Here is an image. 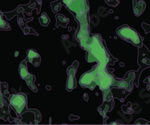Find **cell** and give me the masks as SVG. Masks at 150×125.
I'll list each match as a JSON object with an SVG mask.
<instances>
[{
    "label": "cell",
    "instance_id": "28",
    "mask_svg": "<svg viewBox=\"0 0 150 125\" xmlns=\"http://www.w3.org/2000/svg\"><path fill=\"white\" fill-rule=\"evenodd\" d=\"M110 124H120L118 123V122H112V123H110Z\"/></svg>",
    "mask_w": 150,
    "mask_h": 125
},
{
    "label": "cell",
    "instance_id": "16",
    "mask_svg": "<svg viewBox=\"0 0 150 125\" xmlns=\"http://www.w3.org/2000/svg\"><path fill=\"white\" fill-rule=\"evenodd\" d=\"M10 103V102H9ZM9 103L8 100H5V103L2 106H0V118H2L5 121L8 120V118L10 116L9 113Z\"/></svg>",
    "mask_w": 150,
    "mask_h": 125
},
{
    "label": "cell",
    "instance_id": "19",
    "mask_svg": "<svg viewBox=\"0 0 150 125\" xmlns=\"http://www.w3.org/2000/svg\"><path fill=\"white\" fill-rule=\"evenodd\" d=\"M56 20H58V22H56V26H60V25L62 26V22H66V23H68V22H69V20H68V18L63 17V16L61 15V14L56 15Z\"/></svg>",
    "mask_w": 150,
    "mask_h": 125
},
{
    "label": "cell",
    "instance_id": "5",
    "mask_svg": "<svg viewBox=\"0 0 150 125\" xmlns=\"http://www.w3.org/2000/svg\"><path fill=\"white\" fill-rule=\"evenodd\" d=\"M10 105L16 111L17 115H21L27 110V97L23 93H17L11 96Z\"/></svg>",
    "mask_w": 150,
    "mask_h": 125
},
{
    "label": "cell",
    "instance_id": "9",
    "mask_svg": "<svg viewBox=\"0 0 150 125\" xmlns=\"http://www.w3.org/2000/svg\"><path fill=\"white\" fill-rule=\"evenodd\" d=\"M126 77L124 79H116L115 78L113 84L110 88H120L126 89L128 91H131L133 90L134 79L135 74L134 71L127 72Z\"/></svg>",
    "mask_w": 150,
    "mask_h": 125
},
{
    "label": "cell",
    "instance_id": "2",
    "mask_svg": "<svg viewBox=\"0 0 150 125\" xmlns=\"http://www.w3.org/2000/svg\"><path fill=\"white\" fill-rule=\"evenodd\" d=\"M98 65L96 84L99 86L103 92V97H105L110 92V86L115 80L114 76L108 70L107 67H101Z\"/></svg>",
    "mask_w": 150,
    "mask_h": 125
},
{
    "label": "cell",
    "instance_id": "29",
    "mask_svg": "<svg viewBox=\"0 0 150 125\" xmlns=\"http://www.w3.org/2000/svg\"><path fill=\"white\" fill-rule=\"evenodd\" d=\"M18 54H19L18 52H16V53L14 54V55H15V56H17V55H18Z\"/></svg>",
    "mask_w": 150,
    "mask_h": 125
},
{
    "label": "cell",
    "instance_id": "6",
    "mask_svg": "<svg viewBox=\"0 0 150 125\" xmlns=\"http://www.w3.org/2000/svg\"><path fill=\"white\" fill-rule=\"evenodd\" d=\"M98 65L94 66L88 72L83 74L80 78V85L83 88H88L90 90H94L96 87V75H97Z\"/></svg>",
    "mask_w": 150,
    "mask_h": 125
},
{
    "label": "cell",
    "instance_id": "8",
    "mask_svg": "<svg viewBox=\"0 0 150 125\" xmlns=\"http://www.w3.org/2000/svg\"><path fill=\"white\" fill-rule=\"evenodd\" d=\"M19 73L20 76L23 79L26 81L27 86L30 88L33 91H37L38 89L35 86V77L33 74H29L27 69V64L26 61L23 60L21 62L20 67H19Z\"/></svg>",
    "mask_w": 150,
    "mask_h": 125
},
{
    "label": "cell",
    "instance_id": "7",
    "mask_svg": "<svg viewBox=\"0 0 150 125\" xmlns=\"http://www.w3.org/2000/svg\"><path fill=\"white\" fill-rule=\"evenodd\" d=\"M21 115L17 124H38L41 119V114L37 110H27Z\"/></svg>",
    "mask_w": 150,
    "mask_h": 125
},
{
    "label": "cell",
    "instance_id": "20",
    "mask_svg": "<svg viewBox=\"0 0 150 125\" xmlns=\"http://www.w3.org/2000/svg\"><path fill=\"white\" fill-rule=\"evenodd\" d=\"M122 110L125 114H132L134 112V110L132 109L131 103L130 102H128V104L125 105V106H122Z\"/></svg>",
    "mask_w": 150,
    "mask_h": 125
},
{
    "label": "cell",
    "instance_id": "4",
    "mask_svg": "<svg viewBox=\"0 0 150 125\" xmlns=\"http://www.w3.org/2000/svg\"><path fill=\"white\" fill-rule=\"evenodd\" d=\"M137 63L140 68L136 71H134L135 74L134 79L133 83L137 87L139 86V77L143 72V70L146 68L150 67V50L147 49L144 44L140 47H138V57H137Z\"/></svg>",
    "mask_w": 150,
    "mask_h": 125
},
{
    "label": "cell",
    "instance_id": "27",
    "mask_svg": "<svg viewBox=\"0 0 150 125\" xmlns=\"http://www.w3.org/2000/svg\"><path fill=\"white\" fill-rule=\"evenodd\" d=\"M84 99H85L86 101H88V99H89V97H88L87 94H84Z\"/></svg>",
    "mask_w": 150,
    "mask_h": 125
},
{
    "label": "cell",
    "instance_id": "25",
    "mask_svg": "<svg viewBox=\"0 0 150 125\" xmlns=\"http://www.w3.org/2000/svg\"><path fill=\"white\" fill-rule=\"evenodd\" d=\"M70 119L71 120H74V119H79V117L78 116H74V115H71L70 116Z\"/></svg>",
    "mask_w": 150,
    "mask_h": 125
},
{
    "label": "cell",
    "instance_id": "24",
    "mask_svg": "<svg viewBox=\"0 0 150 125\" xmlns=\"http://www.w3.org/2000/svg\"><path fill=\"white\" fill-rule=\"evenodd\" d=\"M144 82H146V83H149V86L147 88V90H150V77L146 78V79L144 80Z\"/></svg>",
    "mask_w": 150,
    "mask_h": 125
},
{
    "label": "cell",
    "instance_id": "26",
    "mask_svg": "<svg viewBox=\"0 0 150 125\" xmlns=\"http://www.w3.org/2000/svg\"><path fill=\"white\" fill-rule=\"evenodd\" d=\"M73 65L74 67H76V68H77V67H78V62H77V61H76V62H74L73 65Z\"/></svg>",
    "mask_w": 150,
    "mask_h": 125
},
{
    "label": "cell",
    "instance_id": "17",
    "mask_svg": "<svg viewBox=\"0 0 150 125\" xmlns=\"http://www.w3.org/2000/svg\"><path fill=\"white\" fill-rule=\"evenodd\" d=\"M2 16H3V13L0 11V30H10V26L8 24L7 22H5L2 19Z\"/></svg>",
    "mask_w": 150,
    "mask_h": 125
},
{
    "label": "cell",
    "instance_id": "31",
    "mask_svg": "<svg viewBox=\"0 0 150 125\" xmlns=\"http://www.w3.org/2000/svg\"><path fill=\"white\" fill-rule=\"evenodd\" d=\"M0 86H1V83H0ZM0 91H1V88H0Z\"/></svg>",
    "mask_w": 150,
    "mask_h": 125
},
{
    "label": "cell",
    "instance_id": "22",
    "mask_svg": "<svg viewBox=\"0 0 150 125\" xmlns=\"http://www.w3.org/2000/svg\"><path fill=\"white\" fill-rule=\"evenodd\" d=\"M142 26H143V29H144V31H145L146 33L150 32V26L149 25L146 24V22H143V23H142Z\"/></svg>",
    "mask_w": 150,
    "mask_h": 125
},
{
    "label": "cell",
    "instance_id": "11",
    "mask_svg": "<svg viewBox=\"0 0 150 125\" xmlns=\"http://www.w3.org/2000/svg\"><path fill=\"white\" fill-rule=\"evenodd\" d=\"M77 69V68L74 67L73 65H71V67H68V70H67L68 79H67V82H66L67 91H72V90H73L74 88H75L76 86H77L76 79H75V74H76Z\"/></svg>",
    "mask_w": 150,
    "mask_h": 125
},
{
    "label": "cell",
    "instance_id": "14",
    "mask_svg": "<svg viewBox=\"0 0 150 125\" xmlns=\"http://www.w3.org/2000/svg\"><path fill=\"white\" fill-rule=\"evenodd\" d=\"M89 37V20H87L85 22H81V27L79 26L76 38L77 41H80Z\"/></svg>",
    "mask_w": 150,
    "mask_h": 125
},
{
    "label": "cell",
    "instance_id": "18",
    "mask_svg": "<svg viewBox=\"0 0 150 125\" xmlns=\"http://www.w3.org/2000/svg\"><path fill=\"white\" fill-rule=\"evenodd\" d=\"M39 22L41 26H47L50 22V18L47 17V14L44 13L41 14V17L39 18Z\"/></svg>",
    "mask_w": 150,
    "mask_h": 125
},
{
    "label": "cell",
    "instance_id": "32",
    "mask_svg": "<svg viewBox=\"0 0 150 125\" xmlns=\"http://www.w3.org/2000/svg\"><path fill=\"white\" fill-rule=\"evenodd\" d=\"M74 1H77V0H74Z\"/></svg>",
    "mask_w": 150,
    "mask_h": 125
},
{
    "label": "cell",
    "instance_id": "15",
    "mask_svg": "<svg viewBox=\"0 0 150 125\" xmlns=\"http://www.w3.org/2000/svg\"><path fill=\"white\" fill-rule=\"evenodd\" d=\"M133 7H134V14L135 16L139 17L143 13L146 8V3L144 1H139L137 2V0H133Z\"/></svg>",
    "mask_w": 150,
    "mask_h": 125
},
{
    "label": "cell",
    "instance_id": "10",
    "mask_svg": "<svg viewBox=\"0 0 150 125\" xmlns=\"http://www.w3.org/2000/svg\"><path fill=\"white\" fill-rule=\"evenodd\" d=\"M113 106H114V101H113V98L112 96V93L110 91L108 95L104 97V102L101 104V106L98 107V111L101 114V115H102L103 118H104V124H106V120L108 118L106 114L113 108Z\"/></svg>",
    "mask_w": 150,
    "mask_h": 125
},
{
    "label": "cell",
    "instance_id": "1",
    "mask_svg": "<svg viewBox=\"0 0 150 125\" xmlns=\"http://www.w3.org/2000/svg\"><path fill=\"white\" fill-rule=\"evenodd\" d=\"M102 42V38L98 34L80 41V46L86 50L87 62H96L101 67H108L109 64L114 65L111 60L116 62L118 59L114 58L110 54Z\"/></svg>",
    "mask_w": 150,
    "mask_h": 125
},
{
    "label": "cell",
    "instance_id": "23",
    "mask_svg": "<svg viewBox=\"0 0 150 125\" xmlns=\"http://www.w3.org/2000/svg\"><path fill=\"white\" fill-rule=\"evenodd\" d=\"M5 103V98H4L3 94L0 91V106H2Z\"/></svg>",
    "mask_w": 150,
    "mask_h": 125
},
{
    "label": "cell",
    "instance_id": "30",
    "mask_svg": "<svg viewBox=\"0 0 150 125\" xmlns=\"http://www.w3.org/2000/svg\"><path fill=\"white\" fill-rule=\"evenodd\" d=\"M47 88L48 90H50V86H47Z\"/></svg>",
    "mask_w": 150,
    "mask_h": 125
},
{
    "label": "cell",
    "instance_id": "13",
    "mask_svg": "<svg viewBox=\"0 0 150 125\" xmlns=\"http://www.w3.org/2000/svg\"><path fill=\"white\" fill-rule=\"evenodd\" d=\"M110 91L112 96L114 98H118L121 102H123L131 91H128L126 89L120 88H110Z\"/></svg>",
    "mask_w": 150,
    "mask_h": 125
},
{
    "label": "cell",
    "instance_id": "21",
    "mask_svg": "<svg viewBox=\"0 0 150 125\" xmlns=\"http://www.w3.org/2000/svg\"><path fill=\"white\" fill-rule=\"evenodd\" d=\"M134 124H150V121H148L143 119V118H139L137 120L135 121Z\"/></svg>",
    "mask_w": 150,
    "mask_h": 125
},
{
    "label": "cell",
    "instance_id": "3",
    "mask_svg": "<svg viewBox=\"0 0 150 125\" xmlns=\"http://www.w3.org/2000/svg\"><path fill=\"white\" fill-rule=\"evenodd\" d=\"M116 34L119 37L125 41L131 43L134 46L140 47L143 44V38L140 36L138 32L128 25H124L116 29Z\"/></svg>",
    "mask_w": 150,
    "mask_h": 125
},
{
    "label": "cell",
    "instance_id": "12",
    "mask_svg": "<svg viewBox=\"0 0 150 125\" xmlns=\"http://www.w3.org/2000/svg\"><path fill=\"white\" fill-rule=\"evenodd\" d=\"M26 62H29L35 67H38L41 63V56L33 49H29L26 52Z\"/></svg>",
    "mask_w": 150,
    "mask_h": 125
}]
</instances>
